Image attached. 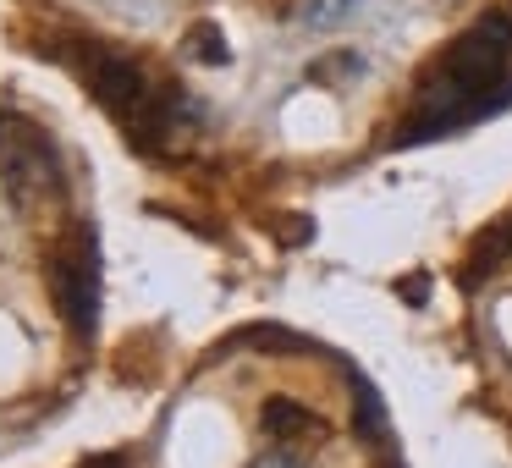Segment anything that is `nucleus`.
I'll return each mask as SVG.
<instances>
[{
    "label": "nucleus",
    "mask_w": 512,
    "mask_h": 468,
    "mask_svg": "<svg viewBox=\"0 0 512 468\" xmlns=\"http://www.w3.org/2000/svg\"><path fill=\"white\" fill-rule=\"evenodd\" d=\"M512 100V17L490 12L468 34H457L441 56V72L419 100V122L402 138H435L452 127L490 116Z\"/></svg>",
    "instance_id": "nucleus-1"
},
{
    "label": "nucleus",
    "mask_w": 512,
    "mask_h": 468,
    "mask_svg": "<svg viewBox=\"0 0 512 468\" xmlns=\"http://www.w3.org/2000/svg\"><path fill=\"white\" fill-rule=\"evenodd\" d=\"M358 12V0H303V23L309 28H336Z\"/></svg>",
    "instance_id": "nucleus-2"
},
{
    "label": "nucleus",
    "mask_w": 512,
    "mask_h": 468,
    "mask_svg": "<svg viewBox=\"0 0 512 468\" xmlns=\"http://www.w3.org/2000/svg\"><path fill=\"white\" fill-rule=\"evenodd\" d=\"M188 56H199V61H210V67H221L226 61V39H221V28L215 23H199L188 34Z\"/></svg>",
    "instance_id": "nucleus-3"
},
{
    "label": "nucleus",
    "mask_w": 512,
    "mask_h": 468,
    "mask_svg": "<svg viewBox=\"0 0 512 468\" xmlns=\"http://www.w3.org/2000/svg\"><path fill=\"white\" fill-rule=\"evenodd\" d=\"M259 468H298V457H281L276 452V457H259Z\"/></svg>",
    "instance_id": "nucleus-4"
},
{
    "label": "nucleus",
    "mask_w": 512,
    "mask_h": 468,
    "mask_svg": "<svg viewBox=\"0 0 512 468\" xmlns=\"http://www.w3.org/2000/svg\"><path fill=\"white\" fill-rule=\"evenodd\" d=\"M490 248H496V254H507V248H512V221H507V232H501V243H490Z\"/></svg>",
    "instance_id": "nucleus-5"
}]
</instances>
